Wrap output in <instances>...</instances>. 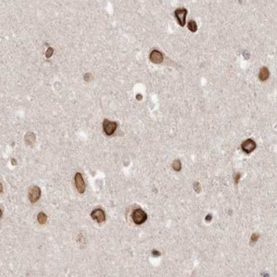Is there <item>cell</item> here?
I'll return each mask as SVG.
<instances>
[{
  "mask_svg": "<svg viewBox=\"0 0 277 277\" xmlns=\"http://www.w3.org/2000/svg\"><path fill=\"white\" fill-rule=\"evenodd\" d=\"M132 220L136 225H142L147 220V214L143 210L137 209L132 212Z\"/></svg>",
  "mask_w": 277,
  "mask_h": 277,
  "instance_id": "cell-1",
  "label": "cell"
},
{
  "mask_svg": "<svg viewBox=\"0 0 277 277\" xmlns=\"http://www.w3.org/2000/svg\"><path fill=\"white\" fill-rule=\"evenodd\" d=\"M117 124L115 121H110L108 119H105L103 122V128L105 133L108 136H111L116 130Z\"/></svg>",
  "mask_w": 277,
  "mask_h": 277,
  "instance_id": "cell-2",
  "label": "cell"
},
{
  "mask_svg": "<svg viewBox=\"0 0 277 277\" xmlns=\"http://www.w3.org/2000/svg\"><path fill=\"white\" fill-rule=\"evenodd\" d=\"M40 197H41V189L37 186L32 187L29 190V195H28V198H29L30 202L32 203L36 202L37 200L40 199Z\"/></svg>",
  "mask_w": 277,
  "mask_h": 277,
  "instance_id": "cell-3",
  "label": "cell"
},
{
  "mask_svg": "<svg viewBox=\"0 0 277 277\" xmlns=\"http://www.w3.org/2000/svg\"><path fill=\"white\" fill-rule=\"evenodd\" d=\"M75 185H76V189H77V190L80 193L85 192L86 186H85L84 180H83V177L80 173H77V174L75 175Z\"/></svg>",
  "mask_w": 277,
  "mask_h": 277,
  "instance_id": "cell-4",
  "label": "cell"
},
{
  "mask_svg": "<svg viewBox=\"0 0 277 277\" xmlns=\"http://www.w3.org/2000/svg\"><path fill=\"white\" fill-rule=\"evenodd\" d=\"M187 14H188V10H187L186 9H177L175 11V17L177 18L179 25L185 26Z\"/></svg>",
  "mask_w": 277,
  "mask_h": 277,
  "instance_id": "cell-5",
  "label": "cell"
},
{
  "mask_svg": "<svg viewBox=\"0 0 277 277\" xmlns=\"http://www.w3.org/2000/svg\"><path fill=\"white\" fill-rule=\"evenodd\" d=\"M91 216L97 223H103L105 221V213L102 209H96L92 212Z\"/></svg>",
  "mask_w": 277,
  "mask_h": 277,
  "instance_id": "cell-6",
  "label": "cell"
},
{
  "mask_svg": "<svg viewBox=\"0 0 277 277\" xmlns=\"http://www.w3.org/2000/svg\"><path fill=\"white\" fill-rule=\"evenodd\" d=\"M241 148L246 154H250V152H252L256 149V143L252 140H247L242 143Z\"/></svg>",
  "mask_w": 277,
  "mask_h": 277,
  "instance_id": "cell-7",
  "label": "cell"
},
{
  "mask_svg": "<svg viewBox=\"0 0 277 277\" xmlns=\"http://www.w3.org/2000/svg\"><path fill=\"white\" fill-rule=\"evenodd\" d=\"M150 59L152 63L160 64L164 60V55L161 52H159L157 50H154V51H151V53L150 55Z\"/></svg>",
  "mask_w": 277,
  "mask_h": 277,
  "instance_id": "cell-8",
  "label": "cell"
},
{
  "mask_svg": "<svg viewBox=\"0 0 277 277\" xmlns=\"http://www.w3.org/2000/svg\"><path fill=\"white\" fill-rule=\"evenodd\" d=\"M270 77V72H269V69L266 67H263L260 71V74H259V78L261 81H265L269 79Z\"/></svg>",
  "mask_w": 277,
  "mask_h": 277,
  "instance_id": "cell-9",
  "label": "cell"
},
{
  "mask_svg": "<svg viewBox=\"0 0 277 277\" xmlns=\"http://www.w3.org/2000/svg\"><path fill=\"white\" fill-rule=\"evenodd\" d=\"M35 141V135H34L32 132H28L26 135H25V142L32 146V145L34 143Z\"/></svg>",
  "mask_w": 277,
  "mask_h": 277,
  "instance_id": "cell-10",
  "label": "cell"
},
{
  "mask_svg": "<svg viewBox=\"0 0 277 277\" xmlns=\"http://www.w3.org/2000/svg\"><path fill=\"white\" fill-rule=\"evenodd\" d=\"M37 220H38V223L40 225H44L47 221V215L44 212H40L37 216Z\"/></svg>",
  "mask_w": 277,
  "mask_h": 277,
  "instance_id": "cell-11",
  "label": "cell"
},
{
  "mask_svg": "<svg viewBox=\"0 0 277 277\" xmlns=\"http://www.w3.org/2000/svg\"><path fill=\"white\" fill-rule=\"evenodd\" d=\"M188 27H189V29L190 30V32H195L197 31V24H196L195 22H194V20H190V22H189Z\"/></svg>",
  "mask_w": 277,
  "mask_h": 277,
  "instance_id": "cell-12",
  "label": "cell"
},
{
  "mask_svg": "<svg viewBox=\"0 0 277 277\" xmlns=\"http://www.w3.org/2000/svg\"><path fill=\"white\" fill-rule=\"evenodd\" d=\"M172 166H173V168H174L175 171H180V169H181V162H180L179 160H176V161L173 162Z\"/></svg>",
  "mask_w": 277,
  "mask_h": 277,
  "instance_id": "cell-13",
  "label": "cell"
},
{
  "mask_svg": "<svg viewBox=\"0 0 277 277\" xmlns=\"http://www.w3.org/2000/svg\"><path fill=\"white\" fill-rule=\"evenodd\" d=\"M53 53H54V49L52 47H49L47 49V51H46V53H45V57H47V58H49V57H51V55H53Z\"/></svg>",
  "mask_w": 277,
  "mask_h": 277,
  "instance_id": "cell-14",
  "label": "cell"
},
{
  "mask_svg": "<svg viewBox=\"0 0 277 277\" xmlns=\"http://www.w3.org/2000/svg\"><path fill=\"white\" fill-rule=\"evenodd\" d=\"M151 254H152V256H154V257H159V256L161 255V253L159 252V251H157V250H155V249H154V250L151 251Z\"/></svg>",
  "mask_w": 277,
  "mask_h": 277,
  "instance_id": "cell-15",
  "label": "cell"
},
{
  "mask_svg": "<svg viewBox=\"0 0 277 277\" xmlns=\"http://www.w3.org/2000/svg\"><path fill=\"white\" fill-rule=\"evenodd\" d=\"M194 189H195L197 192H199V191H200V188H199V183H195V184H194Z\"/></svg>",
  "mask_w": 277,
  "mask_h": 277,
  "instance_id": "cell-16",
  "label": "cell"
},
{
  "mask_svg": "<svg viewBox=\"0 0 277 277\" xmlns=\"http://www.w3.org/2000/svg\"><path fill=\"white\" fill-rule=\"evenodd\" d=\"M84 80H85V81H90V80H91V74H89V73L85 74L84 75Z\"/></svg>",
  "mask_w": 277,
  "mask_h": 277,
  "instance_id": "cell-17",
  "label": "cell"
},
{
  "mask_svg": "<svg viewBox=\"0 0 277 277\" xmlns=\"http://www.w3.org/2000/svg\"><path fill=\"white\" fill-rule=\"evenodd\" d=\"M258 238H259L258 235H252V238H251V241H252V242H253V241H256V240L258 239Z\"/></svg>",
  "mask_w": 277,
  "mask_h": 277,
  "instance_id": "cell-18",
  "label": "cell"
},
{
  "mask_svg": "<svg viewBox=\"0 0 277 277\" xmlns=\"http://www.w3.org/2000/svg\"><path fill=\"white\" fill-rule=\"evenodd\" d=\"M239 178H240V174H238L237 176H235V183H238V181H239Z\"/></svg>",
  "mask_w": 277,
  "mask_h": 277,
  "instance_id": "cell-19",
  "label": "cell"
},
{
  "mask_svg": "<svg viewBox=\"0 0 277 277\" xmlns=\"http://www.w3.org/2000/svg\"><path fill=\"white\" fill-rule=\"evenodd\" d=\"M137 99H138V100H141V99H142L141 94H138V95H137Z\"/></svg>",
  "mask_w": 277,
  "mask_h": 277,
  "instance_id": "cell-20",
  "label": "cell"
},
{
  "mask_svg": "<svg viewBox=\"0 0 277 277\" xmlns=\"http://www.w3.org/2000/svg\"><path fill=\"white\" fill-rule=\"evenodd\" d=\"M211 219H212V215H211V214H209V215L206 217V221H209V220H211Z\"/></svg>",
  "mask_w": 277,
  "mask_h": 277,
  "instance_id": "cell-21",
  "label": "cell"
},
{
  "mask_svg": "<svg viewBox=\"0 0 277 277\" xmlns=\"http://www.w3.org/2000/svg\"><path fill=\"white\" fill-rule=\"evenodd\" d=\"M12 162H13V163H12L13 164H16V161H15V160H14V159H12Z\"/></svg>",
  "mask_w": 277,
  "mask_h": 277,
  "instance_id": "cell-22",
  "label": "cell"
}]
</instances>
